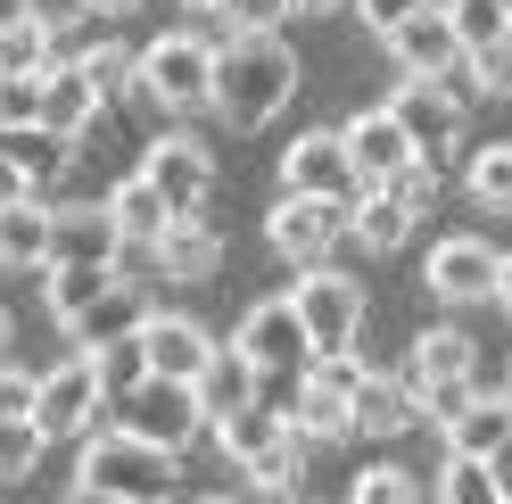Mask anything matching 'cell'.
<instances>
[{
  "instance_id": "6da1fadb",
  "label": "cell",
  "mask_w": 512,
  "mask_h": 504,
  "mask_svg": "<svg viewBox=\"0 0 512 504\" xmlns=\"http://www.w3.org/2000/svg\"><path fill=\"white\" fill-rule=\"evenodd\" d=\"M290 100H298V50L281 34L215 42V116L232 124V133H265Z\"/></svg>"
},
{
  "instance_id": "7a4b0ae2",
  "label": "cell",
  "mask_w": 512,
  "mask_h": 504,
  "mask_svg": "<svg viewBox=\"0 0 512 504\" xmlns=\"http://www.w3.org/2000/svg\"><path fill=\"white\" fill-rule=\"evenodd\" d=\"M182 480V455L174 447H149L133 430H83V455H75V488H108V496H133V504H166Z\"/></svg>"
},
{
  "instance_id": "3957f363",
  "label": "cell",
  "mask_w": 512,
  "mask_h": 504,
  "mask_svg": "<svg viewBox=\"0 0 512 504\" xmlns=\"http://www.w3.org/2000/svg\"><path fill=\"white\" fill-rule=\"evenodd\" d=\"M157 116H207L215 108V42L207 34H157L141 58H133V91Z\"/></svg>"
},
{
  "instance_id": "277c9868",
  "label": "cell",
  "mask_w": 512,
  "mask_h": 504,
  "mask_svg": "<svg viewBox=\"0 0 512 504\" xmlns=\"http://www.w3.org/2000/svg\"><path fill=\"white\" fill-rule=\"evenodd\" d=\"M290 306H298L314 356H347V348L364 339V281L339 273V265H306L298 290H290Z\"/></svg>"
},
{
  "instance_id": "5b68a950",
  "label": "cell",
  "mask_w": 512,
  "mask_h": 504,
  "mask_svg": "<svg viewBox=\"0 0 512 504\" xmlns=\"http://www.w3.org/2000/svg\"><path fill=\"white\" fill-rule=\"evenodd\" d=\"M471 364H479L471 331H455V323L422 331V339H413V348H405V389H413V414L446 422V414H455V405L471 397Z\"/></svg>"
},
{
  "instance_id": "8992f818",
  "label": "cell",
  "mask_w": 512,
  "mask_h": 504,
  "mask_svg": "<svg viewBox=\"0 0 512 504\" xmlns=\"http://www.w3.org/2000/svg\"><path fill=\"white\" fill-rule=\"evenodd\" d=\"M356 348L347 356H306V372H298V389H290V430L298 438H314V447H339V438H356V414H347V389H356Z\"/></svg>"
},
{
  "instance_id": "52a82bcc",
  "label": "cell",
  "mask_w": 512,
  "mask_h": 504,
  "mask_svg": "<svg viewBox=\"0 0 512 504\" xmlns=\"http://www.w3.org/2000/svg\"><path fill=\"white\" fill-rule=\"evenodd\" d=\"M116 430H133V438H149V447H190V438L207 430V414H199V389L190 381H166V372H141L133 389H116Z\"/></svg>"
},
{
  "instance_id": "ba28073f",
  "label": "cell",
  "mask_w": 512,
  "mask_h": 504,
  "mask_svg": "<svg viewBox=\"0 0 512 504\" xmlns=\"http://www.w3.org/2000/svg\"><path fill=\"white\" fill-rule=\"evenodd\" d=\"M463 108H471V100H463L446 75H405V83L389 91V116L405 124V141H413V157H422V166H446V157H455Z\"/></svg>"
},
{
  "instance_id": "9c48e42d",
  "label": "cell",
  "mask_w": 512,
  "mask_h": 504,
  "mask_svg": "<svg viewBox=\"0 0 512 504\" xmlns=\"http://www.w3.org/2000/svg\"><path fill=\"white\" fill-rule=\"evenodd\" d=\"M100 405H108V381H100V364L75 348L67 364H50L34 381V430L42 438H83L91 422H100Z\"/></svg>"
},
{
  "instance_id": "30bf717a",
  "label": "cell",
  "mask_w": 512,
  "mask_h": 504,
  "mask_svg": "<svg viewBox=\"0 0 512 504\" xmlns=\"http://www.w3.org/2000/svg\"><path fill=\"white\" fill-rule=\"evenodd\" d=\"M133 174H141L174 215H199L207 191H215V149H207L199 133H157V141L141 149V166H133Z\"/></svg>"
},
{
  "instance_id": "8fae6325",
  "label": "cell",
  "mask_w": 512,
  "mask_h": 504,
  "mask_svg": "<svg viewBox=\"0 0 512 504\" xmlns=\"http://www.w3.org/2000/svg\"><path fill=\"white\" fill-rule=\"evenodd\" d=\"M265 240H273V257H290L298 273H306V265H331V248L347 240V199L281 191V207L265 215Z\"/></svg>"
},
{
  "instance_id": "7c38bea8",
  "label": "cell",
  "mask_w": 512,
  "mask_h": 504,
  "mask_svg": "<svg viewBox=\"0 0 512 504\" xmlns=\"http://www.w3.org/2000/svg\"><path fill=\"white\" fill-rule=\"evenodd\" d=\"M232 348L265 372V381H281V372H306V323H298V306L290 298H256L248 314H240V331H232Z\"/></svg>"
},
{
  "instance_id": "4fadbf2b",
  "label": "cell",
  "mask_w": 512,
  "mask_h": 504,
  "mask_svg": "<svg viewBox=\"0 0 512 504\" xmlns=\"http://www.w3.org/2000/svg\"><path fill=\"white\" fill-rule=\"evenodd\" d=\"M496 248L488 240H471V232H455V240H438L430 248V298H446V306H496Z\"/></svg>"
},
{
  "instance_id": "5bb4252c",
  "label": "cell",
  "mask_w": 512,
  "mask_h": 504,
  "mask_svg": "<svg viewBox=\"0 0 512 504\" xmlns=\"http://www.w3.org/2000/svg\"><path fill=\"white\" fill-rule=\"evenodd\" d=\"M339 149H347V166H356L364 191H380L389 174H405V166H413V141H405V124L389 116V100L364 108V116H347V124H339Z\"/></svg>"
},
{
  "instance_id": "9a60e30c",
  "label": "cell",
  "mask_w": 512,
  "mask_h": 504,
  "mask_svg": "<svg viewBox=\"0 0 512 504\" xmlns=\"http://www.w3.org/2000/svg\"><path fill=\"white\" fill-rule=\"evenodd\" d=\"M281 191H306V199H356L364 182H356V166H347L339 133H298L290 157H281Z\"/></svg>"
},
{
  "instance_id": "2e32d148",
  "label": "cell",
  "mask_w": 512,
  "mask_h": 504,
  "mask_svg": "<svg viewBox=\"0 0 512 504\" xmlns=\"http://www.w3.org/2000/svg\"><path fill=\"white\" fill-rule=\"evenodd\" d=\"M380 42H389V58H397L405 75H455L463 67V42H455V25H446L438 0H430V9H413L405 25H389Z\"/></svg>"
},
{
  "instance_id": "e0dca14e",
  "label": "cell",
  "mask_w": 512,
  "mask_h": 504,
  "mask_svg": "<svg viewBox=\"0 0 512 504\" xmlns=\"http://www.w3.org/2000/svg\"><path fill=\"white\" fill-rule=\"evenodd\" d=\"M133 339H141L149 372H166V381H190V372L215 356L207 323H190V314H141V323H133Z\"/></svg>"
},
{
  "instance_id": "ac0fdd59",
  "label": "cell",
  "mask_w": 512,
  "mask_h": 504,
  "mask_svg": "<svg viewBox=\"0 0 512 504\" xmlns=\"http://www.w3.org/2000/svg\"><path fill=\"white\" fill-rule=\"evenodd\" d=\"M149 248H157V281H207L223 265V232L207 224V207L199 215H166V232Z\"/></svg>"
},
{
  "instance_id": "d6986e66",
  "label": "cell",
  "mask_w": 512,
  "mask_h": 504,
  "mask_svg": "<svg viewBox=\"0 0 512 504\" xmlns=\"http://www.w3.org/2000/svg\"><path fill=\"white\" fill-rule=\"evenodd\" d=\"M100 108H108V100L83 83V67H75V58H50V67H42V133L83 141L91 124H100Z\"/></svg>"
},
{
  "instance_id": "ffe728a7",
  "label": "cell",
  "mask_w": 512,
  "mask_h": 504,
  "mask_svg": "<svg viewBox=\"0 0 512 504\" xmlns=\"http://www.w3.org/2000/svg\"><path fill=\"white\" fill-rule=\"evenodd\" d=\"M347 414H356V438H405L413 430V389L405 372H356V389H347Z\"/></svg>"
},
{
  "instance_id": "44dd1931",
  "label": "cell",
  "mask_w": 512,
  "mask_h": 504,
  "mask_svg": "<svg viewBox=\"0 0 512 504\" xmlns=\"http://www.w3.org/2000/svg\"><path fill=\"white\" fill-rule=\"evenodd\" d=\"M190 389H199V414H207V422H223V414H240V405L265 397V372H256L240 348H215L199 372H190Z\"/></svg>"
},
{
  "instance_id": "7402d4cb",
  "label": "cell",
  "mask_w": 512,
  "mask_h": 504,
  "mask_svg": "<svg viewBox=\"0 0 512 504\" xmlns=\"http://www.w3.org/2000/svg\"><path fill=\"white\" fill-rule=\"evenodd\" d=\"M108 257H116L108 199L100 207H50V265H108Z\"/></svg>"
},
{
  "instance_id": "603a6c76",
  "label": "cell",
  "mask_w": 512,
  "mask_h": 504,
  "mask_svg": "<svg viewBox=\"0 0 512 504\" xmlns=\"http://www.w3.org/2000/svg\"><path fill=\"white\" fill-rule=\"evenodd\" d=\"M141 314H149V306H141V290H133V281H108V290L91 298L83 314H67L58 331H67L75 348H108V339H124V331L141 323Z\"/></svg>"
},
{
  "instance_id": "cb8c5ba5",
  "label": "cell",
  "mask_w": 512,
  "mask_h": 504,
  "mask_svg": "<svg viewBox=\"0 0 512 504\" xmlns=\"http://www.w3.org/2000/svg\"><path fill=\"white\" fill-rule=\"evenodd\" d=\"M446 430V455H488L496 438H512V397H488V389H471L455 414L438 422Z\"/></svg>"
},
{
  "instance_id": "d4e9b609",
  "label": "cell",
  "mask_w": 512,
  "mask_h": 504,
  "mask_svg": "<svg viewBox=\"0 0 512 504\" xmlns=\"http://www.w3.org/2000/svg\"><path fill=\"white\" fill-rule=\"evenodd\" d=\"M0 265H17V273L50 265V207H42V191L0 207Z\"/></svg>"
},
{
  "instance_id": "484cf974",
  "label": "cell",
  "mask_w": 512,
  "mask_h": 504,
  "mask_svg": "<svg viewBox=\"0 0 512 504\" xmlns=\"http://www.w3.org/2000/svg\"><path fill=\"white\" fill-rule=\"evenodd\" d=\"M405 232H413V215L389 191H356V199H347V240H356L364 257H397Z\"/></svg>"
},
{
  "instance_id": "4316f807",
  "label": "cell",
  "mask_w": 512,
  "mask_h": 504,
  "mask_svg": "<svg viewBox=\"0 0 512 504\" xmlns=\"http://www.w3.org/2000/svg\"><path fill=\"white\" fill-rule=\"evenodd\" d=\"M207 430H215V447L232 455V463H248V455H265L273 438L290 430V414H281V405H265V397H256V405H240V414H223V422H207Z\"/></svg>"
},
{
  "instance_id": "83f0119b",
  "label": "cell",
  "mask_w": 512,
  "mask_h": 504,
  "mask_svg": "<svg viewBox=\"0 0 512 504\" xmlns=\"http://www.w3.org/2000/svg\"><path fill=\"white\" fill-rule=\"evenodd\" d=\"M0 157H9V166H17V174H25V182H34V191H42L50 174H67V157H75V141H58V133H42V124H9V133H0Z\"/></svg>"
},
{
  "instance_id": "f1b7e54d",
  "label": "cell",
  "mask_w": 512,
  "mask_h": 504,
  "mask_svg": "<svg viewBox=\"0 0 512 504\" xmlns=\"http://www.w3.org/2000/svg\"><path fill=\"white\" fill-rule=\"evenodd\" d=\"M166 215H174V207L157 199L141 174H124L116 191H108V224H116V240H157V232H166Z\"/></svg>"
},
{
  "instance_id": "f546056e",
  "label": "cell",
  "mask_w": 512,
  "mask_h": 504,
  "mask_svg": "<svg viewBox=\"0 0 512 504\" xmlns=\"http://www.w3.org/2000/svg\"><path fill=\"white\" fill-rule=\"evenodd\" d=\"M75 67H83V83L100 91V100H124V91H133V50H124L116 34H91V25H83Z\"/></svg>"
},
{
  "instance_id": "4dcf8cb0",
  "label": "cell",
  "mask_w": 512,
  "mask_h": 504,
  "mask_svg": "<svg viewBox=\"0 0 512 504\" xmlns=\"http://www.w3.org/2000/svg\"><path fill=\"white\" fill-rule=\"evenodd\" d=\"M240 471H248V488H256V496H298V480H306V438H298V430H281L273 447H265V455H248Z\"/></svg>"
},
{
  "instance_id": "1f68e13d",
  "label": "cell",
  "mask_w": 512,
  "mask_h": 504,
  "mask_svg": "<svg viewBox=\"0 0 512 504\" xmlns=\"http://www.w3.org/2000/svg\"><path fill=\"white\" fill-rule=\"evenodd\" d=\"M463 191L488 207V215H512V141H488V149H471V166H463Z\"/></svg>"
},
{
  "instance_id": "d6a6232c",
  "label": "cell",
  "mask_w": 512,
  "mask_h": 504,
  "mask_svg": "<svg viewBox=\"0 0 512 504\" xmlns=\"http://www.w3.org/2000/svg\"><path fill=\"white\" fill-rule=\"evenodd\" d=\"M108 281H116V265H42V290H50V314H58V323L83 314Z\"/></svg>"
},
{
  "instance_id": "836d02e7",
  "label": "cell",
  "mask_w": 512,
  "mask_h": 504,
  "mask_svg": "<svg viewBox=\"0 0 512 504\" xmlns=\"http://www.w3.org/2000/svg\"><path fill=\"white\" fill-rule=\"evenodd\" d=\"M50 58H58V42H50L25 9H17V17H0V75H42Z\"/></svg>"
},
{
  "instance_id": "e575fe53",
  "label": "cell",
  "mask_w": 512,
  "mask_h": 504,
  "mask_svg": "<svg viewBox=\"0 0 512 504\" xmlns=\"http://www.w3.org/2000/svg\"><path fill=\"white\" fill-rule=\"evenodd\" d=\"M446 25H455V42H463V50L512 42V0H446Z\"/></svg>"
},
{
  "instance_id": "d590c367",
  "label": "cell",
  "mask_w": 512,
  "mask_h": 504,
  "mask_svg": "<svg viewBox=\"0 0 512 504\" xmlns=\"http://www.w3.org/2000/svg\"><path fill=\"white\" fill-rule=\"evenodd\" d=\"M438 504H504L488 455H446V471H438Z\"/></svg>"
},
{
  "instance_id": "8d00e7d4",
  "label": "cell",
  "mask_w": 512,
  "mask_h": 504,
  "mask_svg": "<svg viewBox=\"0 0 512 504\" xmlns=\"http://www.w3.org/2000/svg\"><path fill=\"white\" fill-rule=\"evenodd\" d=\"M42 447H50V438L34 430V414H9V422H0V488H17L25 471L42 463Z\"/></svg>"
},
{
  "instance_id": "74e56055",
  "label": "cell",
  "mask_w": 512,
  "mask_h": 504,
  "mask_svg": "<svg viewBox=\"0 0 512 504\" xmlns=\"http://www.w3.org/2000/svg\"><path fill=\"white\" fill-rule=\"evenodd\" d=\"M347 504H422V480H413V471H397V463H372V471H356Z\"/></svg>"
},
{
  "instance_id": "f35d334b",
  "label": "cell",
  "mask_w": 512,
  "mask_h": 504,
  "mask_svg": "<svg viewBox=\"0 0 512 504\" xmlns=\"http://www.w3.org/2000/svg\"><path fill=\"white\" fill-rule=\"evenodd\" d=\"M83 356L100 364V381H108V397H116V389H133L141 372H149V356H141V339H133V331H124V339H108V348H83Z\"/></svg>"
},
{
  "instance_id": "ab89813d",
  "label": "cell",
  "mask_w": 512,
  "mask_h": 504,
  "mask_svg": "<svg viewBox=\"0 0 512 504\" xmlns=\"http://www.w3.org/2000/svg\"><path fill=\"white\" fill-rule=\"evenodd\" d=\"M380 191H389V199H397V207L413 215V224H422V215L438 207V166H422V157H413V166H405V174H389Z\"/></svg>"
},
{
  "instance_id": "60d3db41",
  "label": "cell",
  "mask_w": 512,
  "mask_h": 504,
  "mask_svg": "<svg viewBox=\"0 0 512 504\" xmlns=\"http://www.w3.org/2000/svg\"><path fill=\"white\" fill-rule=\"evenodd\" d=\"M232 34H281L290 25V0H215Z\"/></svg>"
},
{
  "instance_id": "b9f144b4",
  "label": "cell",
  "mask_w": 512,
  "mask_h": 504,
  "mask_svg": "<svg viewBox=\"0 0 512 504\" xmlns=\"http://www.w3.org/2000/svg\"><path fill=\"white\" fill-rule=\"evenodd\" d=\"M9 124H42V75H0V133Z\"/></svg>"
},
{
  "instance_id": "7bdbcfd3",
  "label": "cell",
  "mask_w": 512,
  "mask_h": 504,
  "mask_svg": "<svg viewBox=\"0 0 512 504\" xmlns=\"http://www.w3.org/2000/svg\"><path fill=\"white\" fill-rule=\"evenodd\" d=\"M17 9L34 17L50 42H58V34H83V25H91V0H17Z\"/></svg>"
},
{
  "instance_id": "ee69618b",
  "label": "cell",
  "mask_w": 512,
  "mask_h": 504,
  "mask_svg": "<svg viewBox=\"0 0 512 504\" xmlns=\"http://www.w3.org/2000/svg\"><path fill=\"white\" fill-rule=\"evenodd\" d=\"M34 381H42V372H25V364L0 356V422H9V414H34Z\"/></svg>"
},
{
  "instance_id": "f6af8a7d",
  "label": "cell",
  "mask_w": 512,
  "mask_h": 504,
  "mask_svg": "<svg viewBox=\"0 0 512 504\" xmlns=\"http://www.w3.org/2000/svg\"><path fill=\"white\" fill-rule=\"evenodd\" d=\"M413 9H430V0H356V17H364V34H389V25H405Z\"/></svg>"
},
{
  "instance_id": "bcb514c9",
  "label": "cell",
  "mask_w": 512,
  "mask_h": 504,
  "mask_svg": "<svg viewBox=\"0 0 512 504\" xmlns=\"http://www.w3.org/2000/svg\"><path fill=\"white\" fill-rule=\"evenodd\" d=\"M488 471H496V488H504V504H512V438H496V447H488Z\"/></svg>"
},
{
  "instance_id": "7dc6e473",
  "label": "cell",
  "mask_w": 512,
  "mask_h": 504,
  "mask_svg": "<svg viewBox=\"0 0 512 504\" xmlns=\"http://www.w3.org/2000/svg\"><path fill=\"white\" fill-rule=\"evenodd\" d=\"M25 191H34V182H25V174L9 166V157H0V207H9V199H25Z\"/></svg>"
},
{
  "instance_id": "c3c4849f",
  "label": "cell",
  "mask_w": 512,
  "mask_h": 504,
  "mask_svg": "<svg viewBox=\"0 0 512 504\" xmlns=\"http://www.w3.org/2000/svg\"><path fill=\"white\" fill-rule=\"evenodd\" d=\"M496 306H504V314H512V257H504V265H496Z\"/></svg>"
},
{
  "instance_id": "681fc988",
  "label": "cell",
  "mask_w": 512,
  "mask_h": 504,
  "mask_svg": "<svg viewBox=\"0 0 512 504\" xmlns=\"http://www.w3.org/2000/svg\"><path fill=\"white\" fill-rule=\"evenodd\" d=\"M339 0H290V17H331Z\"/></svg>"
},
{
  "instance_id": "f907efd6",
  "label": "cell",
  "mask_w": 512,
  "mask_h": 504,
  "mask_svg": "<svg viewBox=\"0 0 512 504\" xmlns=\"http://www.w3.org/2000/svg\"><path fill=\"white\" fill-rule=\"evenodd\" d=\"M75 504H133V496H108V488H75Z\"/></svg>"
},
{
  "instance_id": "816d5d0a",
  "label": "cell",
  "mask_w": 512,
  "mask_h": 504,
  "mask_svg": "<svg viewBox=\"0 0 512 504\" xmlns=\"http://www.w3.org/2000/svg\"><path fill=\"white\" fill-rule=\"evenodd\" d=\"M0 356H9V306H0Z\"/></svg>"
},
{
  "instance_id": "f5cc1de1",
  "label": "cell",
  "mask_w": 512,
  "mask_h": 504,
  "mask_svg": "<svg viewBox=\"0 0 512 504\" xmlns=\"http://www.w3.org/2000/svg\"><path fill=\"white\" fill-rule=\"evenodd\" d=\"M199 504H248V496H199Z\"/></svg>"
},
{
  "instance_id": "db71d44e",
  "label": "cell",
  "mask_w": 512,
  "mask_h": 504,
  "mask_svg": "<svg viewBox=\"0 0 512 504\" xmlns=\"http://www.w3.org/2000/svg\"><path fill=\"white\" fill-rule=\"evenodd\" d=\"M182 9H199V17H207V9H215V0H182Z\"/></svg>"
},
{
  "instance_id": "11a10c76",
  "label": "cell",
  "mask_w": 512,
  "mask_h": 504,
  "mask_svg": "<svg viewBox=\"0 0 512 504\" xmlns=\"http://www.w3.org/2000/svg\"><path fill=\"white\" fill-rule=\"evenodd\" d=\"M504 397H512V389H504Z\"/></svg>"
}]
</instances>
